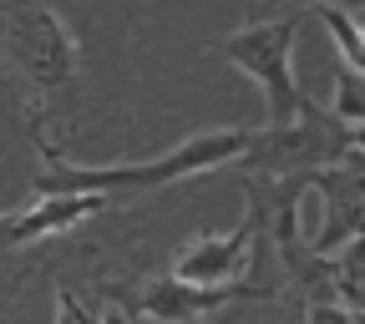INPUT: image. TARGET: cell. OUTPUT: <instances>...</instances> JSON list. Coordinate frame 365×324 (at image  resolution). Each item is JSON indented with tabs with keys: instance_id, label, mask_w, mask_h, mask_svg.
I'll return each mask as SVG.
<instances>
[{
	"instance_id": "cell-1",
	"label": "cell",
	"mask_w": 365,
	"mask_h": 324,
	"mask_svg": "<svg viewBox=\"0 0 365 324\" xmlns=\"http://www.w3.org/2000/svg\"><path fill=\"white\" fill-rule=\"evenodd\" d=\"M249 137L244 127H218L203 137H188L163 157L148 162H102V167H81V162H61V157H46V167L36 172V198H122V193H148L163 188V182H182V177H198L213 167H228L249 152Z\"/></svg>"
},
{
	"instance_id": "cell-2",
	"label": "cell",
	"mask_w": 365,
	"mask_h": 324,
	"mask_svg": "<svg viewBox=\"0 0 365 324\" xmlns=\"http://www.w3.org/2000/svg\"><path fill=\"white\" fill-rule=\"evenodd\" d=\"M299 11L294 16H269L254 26H239L218 41V56L234 61L249 81H259L264 91V107H269V132H284L299 107H304V91L294 81V31H299Z\"/></svg>"
},
{
	"instance_id": "cell-3",
	"label": "cell",
	"mask_w": 365,
	"mask_h": 324,
	"mask_svg": "<svg viewBox=\"0 0 365 324\" xmlns=\"http://www.w3.org/2000/svg\"><path fill=\"white\" fill-rule=\"evenodd\" d=\"M350 127L340 117H330L319 102L304 97L299 117L284 127V132H254L249 137V167L254 172H319V167H335L340 157H350Z\"/></svg>"
},
{
	"instance_id": "cell-4",
	"label": "cell",
	"mask_w": 365,
	"mask_h": 324,
	"mask_svg": "<svg viewBox=\"0 0 365 324\" xmlns=\"http://www.w3.org/2000/svg\"><path fill=\"white\" fill-rule=\"evenodd\" d=\"M0 31H6L11 46V61L46 91V86H66L81 71V46L71 36V26L46 11V6H16V11H0Z\"/></svg>"
},
{
	"instance_id": "cell-5",
	"label": "cell",
	"mask_w": 365,
	"mask_h": 324,
	"mask_svg": "<svg viewBox=\"0 0 365 324\" xmlns=\"http://www.w3.org/2000/svg\"><path fill=\"white\" fill-rule=\"evenodd\" d=\"M309 188L325 193V228L309 239V254L330 258V249L365 239V157L350 152L335 167L309 172Z\"/></svg>"
},
{
	"instance_id": "cell-6",
	"label": "cell",
	"mask_w": 365,
	"mask_h": 324,
	"mask_svg": "<svg viewBox=\"0 0 365 324\" xmlns=\"http://www.w3.org/2000/svg\"><path fill=\"white\" fill-rule=\"evenodd\" d=\"M254 244H259V223L249 213L239 228H228V234L193 239L188 249L178 254L173 279L198 284V289H239V279L249 273V258H254Z\"/></svg>"
},
{
	"instance_id": "cell-7",
	"label": "cell",
	"mask_w": 365,
	"mask_h": 324,
	"mask_svg": "<svg viewBox=\"0 0 365 324\" xmlns=\"http://www.w3.org/2000/svg\"><path fill=\"white\" fill-rule=\"evenodd\" d=\"M239 294H249V289H244V284H239V289H198V284L173 279V273H158V279H148L137 294L122 299V314H127V319H132V314H148V319H158V324H198L203 314H213L218 304L239 299Z\"/></svg>"
},
{
	"instance_id": "cell-8",
	"label": "cell",
	"mask_w": 365,
	"mask_h": 324,
	"mask_svg": "<svg viewBox=\"0 0 365 324\" xmlns=\"http://www.w3.org/2000/svg\"><path fill=\"white\" fill-rule=\"evenodd\" d=\"M107 198H41L31 208H11V213H0V258L36 244V239H51V234H66L71 223L91 218V213H102Z\"/></svg>"
},
{
	"instance_id": "cell-9",
	"label": "cell",
	"mask_w": 365,
	"mask_h": 324,
	"mask_svg": "<svg viewBox=\"0 0 365 324\" xmlns=\"http://www.w3.org/2000/svg\"><path fill=\"white\" fill-rule=\"evenodd\" d=\"M335 304L365 324V239H355L345 258L335 263Z\"/></svg>"
},
{
	"instance_id": "cell-10",
	"label": "cell",
	"mask_w": 365,
	"mask_h": 324,
	"mask_svg": "<svg viewBox=\"0 0 365 324\" xmlns=\"http://www.w3.org/2000/svg\"><path fill=\"white\" fill-rule=\"evenodd\" d=\"M335 117L345 127H365V76H355L350 66H340L335 76Z\"/></svg>"
},
{
	"instance_id": "cell-11",
	"label": "cell",
	"mask_w": 365,
	"mask_h": 324,
	"mask_svg": "<svg viewBox=\"0 0 365 324\" xmlns=\"http://www.w3.org/2000/svg\"><path fill=\"white\" fill-rule=\"evenodd\" d=\"M56 324H102V314L86 299H76L71 289H56Z\"/></svg>"
},
{
	"instance_id": "cell-12",
	"label": "cell",
	"mask_w": 365,
	"mask_h": 324,
	"mask_svg": "<svg viewBox=\"0 0 365 324\" xmlns=\"http://www.w3.org/2000/svg\"><path fill=\"white\" fill-rule=\"evenodd\" d=\"M304 324H360L350 309H340V304H309L304 309Z\"/></svg>"
},
{
	"instance_id": "cell-13",
	"label": "cell",
	"mask_w": 365,
	"mask_h": 324,
	"mask_svg": "<svg viewBox=\"0 0 365 324\" xmlns=\"http://www.w3.org/2000/svg\"><path fill=\"white\" fill-rule=\"evenodd\" d=\"M102 324H132V319H127L122 309H102Z\"/></svg>"
},
{
	"instance_id": "cell-14",
	"label": "cell",
	"mask_w": 365,
	"mask_h": 324,
	"mask_svg": "<svg viewBox=\"0 0 365 324\" xmlns=\"http://www.w3.org/2000/svg\"><path fill=\"white\" fill-rule=\"evenodd\" d=\"M11 294H16V289H0V299H11Z\"/></svg>"
}]
</instances>
